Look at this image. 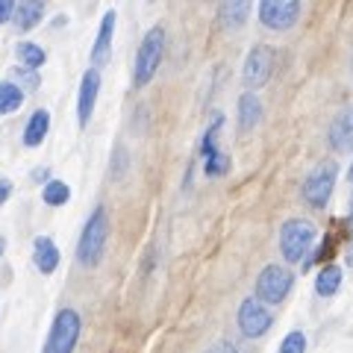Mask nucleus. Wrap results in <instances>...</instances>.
<instances>
[{
	"instance_id": "1",
	"label": "nucleus",
	"mask_w": 353,
	"mask_h": 353,
	"mask_svg": "<svg viewBox=\"0 0 353 353\" xmlns=\"http://www.w3.org/2000/svg\"><path fill=\"white\" fill-rule=\"evenodd\" d=\"M106 241H109V215H106L103 206H97L94 212L88 215L83 236H80V245H77V259H80V265L94 268V265L103 259Z\"/></svg>"
},
{
	"instance_id": "2",
	"label": "nucleus",
	"mask_w": 353,
	"mask_h": 353,
	"mask_svg": "<svg viewBox=\"0 0 353 353\" xmlns=\"http://www.w3.org/2000/svg\"><path fill=\"white\" fill-rule=\"evenodd\" d=\"M315 236H318V230H315L312 221L289 218L280 227V253H283V259L292 262V265L306 259V253L312 250V245H315Z\"/></svg>"
},
{
	"instance_id": "3",
	"label": "nucleus",
	"mask_w": 353,
	"mask_h": 353,
	"mask_svg": "<svg viewBox=\"0 0 353 353\" xmlns=\"http://www.w3.org/2000/svg\"><path fill=\"white\" fill-rule=\"evenodd\" d=\"M162 53H165V30L153 27V30L145 32L141 48L136 53V65H132V85L141 88V85H148L153 80V74L159 71Z\"/></svg>"
},
{
	"instance_id": "4",
	"label": "nucleus",
	"mask_w": 353,
	"mask_h": 353,
	"mask_svg": "<svg viewBox=\"0 0 353 353\" xmlns=\"http://www.w3.org/2000/svg\"><path fill=\"white\" fill-rule=\"evenodd\" d=\"M80 330H83V318L74 309H59L41 353H74L77 341H80Z\"/></svg>"
},
{
	"instance_id": "5",
	"label": "nucleus",
	"mask_w": 353,
	"mask_h": 353,
	"mask_svg": "<svg viewBox=\"0 0 353 353\" xmlns=\"http://www.w3.org/2000/svg\"><path fill=\"white\" fill-rule=\"evenodd\" d=\"M336 176H339V165L336 162H321L315 165L309 176L303 180V201L312 209H324L333 197L336 189Z\"/></svg>"
},
{
	"instance_id": "6",
	"label": "nucleus",
	"mask_w": 353,
	"mask_h": 353,
	"mask_svg": "<svg viewBox=\"0 0 353 353\" xmlns=\"http://www.w3.org/2000/svg\"><path fill=\"white\" fill-rule=\"evenodd\" d=\"M292 271L285 268V265H265V268L259 271V277H256V297L262 303H283L285 301V294L292 292Z\"/></svg>"
},
{
	"instance_id": "7",
	"label": "nucleus",
	"mask_w": 353,
	"mask_h": 353,
	"mask_svg": "<svg viewBox=\"0 0 353 353\" xmlns=\"http://www.w3.org/2000/svg\"><path fill=\"white\" fill-rule=\"evenodd\" d=\"M297 15H301V0H259L262 27H268L274 32L292 30Z\"/></svg>"
},
{
	"instance_id": "8",
	"label": "nucleus",
	"mask_w": 353,
	"mask_h": 353,
	"mask_svg": "<svg viewBox=\"0 0 353 353\" xmlns=\"http://www.w3.org/2000/svg\"><path fill=\"white\" fill-rule=\"evenodd\" d=\"M271 71H274V50L268 44H256L248 59H245V68H241V83H245L250 92H256L265 83L271 80Z\"/></svg>"
},
{
	"instance_id": "9",
	"label": "nucleus",
	"mask_w": 353,
	"mask_h": 353,
	"mask_svg": "<svg viewBox=\"0 0 353 353\" xmlns=\"http://www.w3.org/2000/svg\"><path fill=\"white\" fill-rule=\"evenodd\" d=\"M271 312L268 309L262 306V301L256 297V301H253V297H248L245 303L239 306V330L241 333H245L248 339H259V336H265L271 330Z\"/></svg>"
},
{
	"instance_id": "10",
	"label": "nucleus",
	"mask_w": 353,
	"mask_h": 353,
	"mask_svg": "<svg viewBox=\"0 0 353 353\" xmlns=\"http://www.w3.org/2000/svg\"><path fill=\"white\" fill-rule=\"evenodd\" d=\"M97 92H101V71L88 68L80 83V97H77V121H80V127H88V121L94 115Z\"/></svg>"
},
{
	"instance_id": "11",
	"label": "nucleus",
	"mask_w": 353,
	"mask_h": 353,
	"mask_svg": "<svg viewBox=\"0 0 353 353\" xmlns=\"http://www.w3.org/2000/svg\"><path fill=\"white\" fill-rule=\"evenodd\" d=\"M330 148L339 153L353 150V106H345L330 124Z\"/></svg>"
},
{
	"instance_id": "12",
	"label": "nucleus",
	"mask_w": 353,
	"mask_h": 353,
	"mask_svg": "<svg viewBox=\"0 0 353 353\" xmlns=\"http://www.w3.org/2000/svg\"><path fill=\"white\" fill-rule=\"evenodd\" d=\"M115 9H109L101 21V30H97V39H94V48H92V62L94 68H101V65L109 59V53H112V36H115Z\"/></svg>"
},
{
	"instance_id": "13",
	"label": "nucleus",
	"mask_w": 353,
	"mask_h": 353,
	"mask_svg": "<svg viewBox=\"0 0 353 353\" xmlns=\"http://www.w3.org/2000/svg\"><path fill=\"white\" fill-rule=\"evenodd\" d=\"M253 0H221V24L224 30H241L250 18Z\"/></svg>"
},
{
	"instance_id": "14",
	"label": "nucleus",
	"mask_w": 353,
	"mask_h": 353,
	"mask_svg": "<svg viewBox=\"0 0 353 353\" xmlns=\"http://www.w3.org/2000/svg\"><path fill=\"white\" fill-rule=\"evenodd\" d=\"M59 248L53 245V239H48V236H41V239H36V245H32V262H36V268L41 271V274H53L59 268Z\"/></svg>"
},
{
	"instance_id": "15",
	"label": "nucleus",
	"mask_w": 353,
	"mask_h": 353,
	"mask_svg": "<svg viewBox=\"0 0 353 353\" xmlns=\"http://www.w3.org/2000/svg\"><path fill=\"white\" fill-rule=\"evenodd\" d=\"M44 18V0H18L15 3V27L21 32H30Z\"/></svg>"
},
{
	"instance_id": "16",
	"label": "nucleus",
	"mask_w": 353,
	"mask_h": 353,
	"mask_svg": "<svg viewBox=\"0 0 353 353\" xmlns=\"http://www.w3.org/2000/svg\"><path fill=\"white\" fill-rule=\"evenodd\" d=\"M259 121H262V101L248 88V92L239 97V127H241V132H250Z\"/></svg>"
},
{
	"instance_id": "17",
	"label": "nucleus",
	"mask_w": 353,
	"mask_h": 353,
	"mask_svg": "<svg viewBox=\"0 0 353 353\" xmlns=\"http://www.w3.org/2000/svg\"><path fill=\"white\" fill-rule=\"evenodd\" d=\"M50 132V112L48 109H36V112L30 115L27 127H24V145L27 148H39L44 139H48Z\"/></svg>"
},
{
	"instance_id": "18",
	"label": "nucleus",
	"mask_w": 353,
	"mask_h": 353,
	"mask_svg": "<svg viewBox=\"0 0 353 353\" xmlns=\"http://www.w3.org/2000/svg\"><path fill=\"white\" fill-rule=\"evenodd\" d=\"M341 289V268L339 265H324L315 277V292L321 297H333Z\"/></svg>"
},
{
	"instance_id": "19",
	"label": "nucleus",
	"mask_w": 353,
	"mask_h": 353,
	"mask_svg": "<svg viewBox=\"0 0 353 353\" xmlns=\"http://www.w3.org/2000/svg\"><path fill=\"white\" fill-rule=\"evenodd\" d=\"M21 103H24V88L15 83H0V115L18 112Z\"/></svg>"
},
{
	"instance_id": "20",
	"label": "nucleus",
	"mask_w": 353,
	"mask_h": 353,
	"mask_svg": "<svg viewBox=\"0 0 353 353\" xmlns=\"http://www.w3.org/2000/svg\"><path fill=\"white\" fill-rule=\"evenodd\" d=\"M18 59H21V65H24V68H41L44 62H48V53H44V48L41 44H32V41H21L18 44Z\"/></svg>"
},
{
	"instance_id": "21",
	"label": "nucleus",
	"mask_w": 353,
	"mask_h": 353,
	"mask_svg": "<svg viewBox=\"0 0 353 353\" xmlns=\"http://www.w3.org/2000/svg\"><path fill=\"white\" fill-rule=\"evenodd\" d=\"M41 201L48 203V206H65V203L71 201L68 183H62V180H48V183H44V189H41Z\"/></svg>"
},
{
	"instance_id": "22",
	"label": "nucleus",
	"mask_w": 353,
	"mask_h": 353,
	"mask_svg": "<svg viewBox=\"0 0 353 353\" xmlns=\"http://www.w3.org/2000/svg\"><path fill=\"white\" fill-rule=\"evenodd\" d=\"M230 171V157L224 150H215V153H209V157H203V174L206 176H224Z\"/></svg>"
},
{
	"instance_id": "23",
	"label": "nucleus",
	"mask_w": 353,
	"mask_h": 353,
	"mask_svg": "<svg viewBox=\"0 0 353 353\" xmlns=\"http://www.w3.org/2000/svg\"><path fill=\"white\" fill-rule=\"evenodd\" d=\"M280 353H306V336L301 333V330H292V333L283 339Z\"/></svg>"
},
{
	"instance_id": "24",
	"label": "nucleus",
	"mask_w": 353,
	"mask_h": 353,
	"mask_svg": "<svg viewBox=\"0 0 353 353\" xmlns=\"http://www.w3.org/2000/svg\"><path fill=\"white\" fill-rule=\"evenodd\" d=\"M15 3L18 0H0V24H6V21L15 18Z\"/></svg>"
},
{
	"instance_id": "25",
	"label": "nucleus",
	"mask_w": 353,
	"mask_h": 353,
	"mask_svg": "<svg viewBox=\"0 0 353 353\" xmlns=\"http://www.w3.org/2000/svg\"><path fill=\"white\" fill-rule=\"evenodd\" d=\"M347 224H350V241H347V253H345V262L353 268V197H350V212H347Z\"/></svg>"
},
{
	"instance_id": "26",
	"label": "nucleus",
	"mask_w": 353,
	"mask_h": 353,
	"mask_svg": "<svg viewBox=\"0 0 353 353\" xmlns=\"http://www.w3.org/2000/svg\"><path fill=\"white\" fill-rule=\"evenodd\" d=\"M9 194H12V183H9L6 176H0V206L9 201Z\"/></svg>"
},
{
	"instance_id": "27",
	"label": "nucleus",
	"mask_w": 353,
	"mask_h": 353,
	"mask_svg": "<svg viewBox=\"0 0 353 353\" xmlns=\"http://www.w3.org/2000/svg\"><path fill=\"white\" fill-rule=\"evenodd\" d=\"M206 353H236V347L230 345V341H215V345L209 347Z\"/></svg>"
},
{
	"instance_id": "28",
	"label": "nucleus",
	"mask_w": 353,
	"mask_h": 353,
	"mask_svg": "<svg viewBox=\"0 0 353 353\" xmlns=\"http://www.w3.org/2000/svg\"><path fill=\"white\" fill-rule=\"evenodd\" d=\"M347 180H350V185H353V162H350V168H347Z\"/></svg>"
},
{
	"instance_id": "29",
	"label": "nucleus",
	"mask_w": 353,
	"mask_h": 353,
	"mask_svg": "<svg viewBox=\"0 0 353 353\" xmlns=\"http://www.w3.org/2000/svg\"><path fill=\"white\" fill-rule=\"evenodd\" d=\"M3 248H6V241H3V239H0V256H3Z\"/></svg>"
}]
</instances>
